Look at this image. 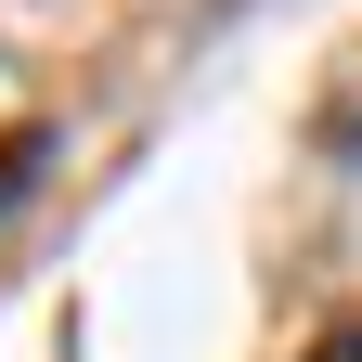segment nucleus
Listing matches in <instances>:
<instances>
[{
	"label": "nucleus",
	"mask_w": 362,
	"mask_h": 362,
	"mask_svg": "<svg viewBox=\"0 0 362 362\" xmlns=\"http://www.w3.org/2000/svg\"><path fill=\"white\" fill-rule=\"evenodd\" d=\"M39 156H52V129H13V143H0V207H13L26 181H39Z\"/></svg>",
	"instance_id": "nucleus-1"
},
{
	"label": "nucleus",
	"mask_w": 362,
	"mask_h": 362,
	"mask_svg": "<svg viewBox=\"0 0 362 362\" xmlns=\"http://www.w3.org/2000/svg\"><path fill=\"white\" fill-rule=\"evenodd\" d=\"M310 362H362V337H324V349H310Z\"/></svg>",
	"instance_id": "nucleus-2"
}]
</instances>
